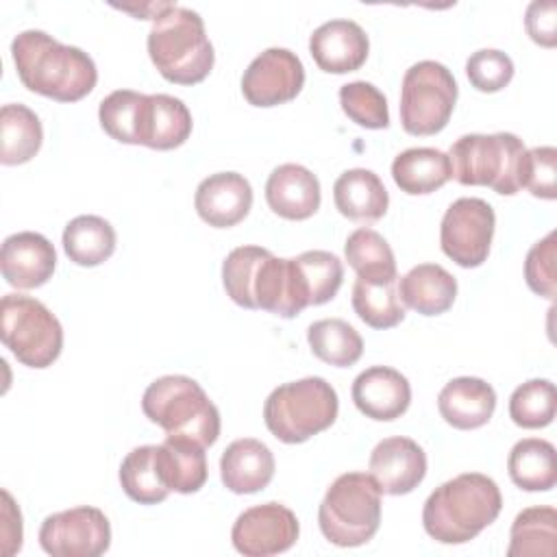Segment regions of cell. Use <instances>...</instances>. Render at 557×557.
I'll use <instances>...</instances> for the list:
<instances>
[{"label":"cell","instance_id":"obj_1","mask_svg":"<svg viewBox=\"0 0 557 557\" xmlns=\"http://www.w3.org/2000/svg\"><path fill=\"white\" fill-rule=\"evenodd\" d=\"M228 298L246 309L294 318L309 307V292L296 259L274 257L261 246L233 248L222 263Z\"/></svg>","mask_w":557,"mask_h":557},{"label":"cell","instance_id":"obj_2","mask_svg":"<svg viewBox=\"0 0 557 557\" xmlns=\"http://www.w3.org/2000/svg\"><path fill=\"white\" fill-rule=\"evenodd\" d=\"M11 54L22 85L39 96L76 102L96 87L98 70L94 59L44 30H22L11 44Z\"/></svg>","mask_w":557,"mask_h":557},{"label":"cell","instance_id":"obj_3","mask_svg":"<svg viewBox=\"0 0 557 557\" xmlns=\"http://www.w3.org/2000/svg\"><path fill=\"white\" fill-rule=\"evenodd\" d=\"M500 509L503 496L496 481L481 472H463L429 494L422 524L440 544H466L487 529Z\"/></svg>","mask_w":557,"mask_h":557},{"label":"cell","instance_id":"obj_4","mask_svg":"<svg viewBox=\"0 0 557 557\" xmlns=\"http://www.w3.org/2000/svg\"><path fill=\"white\" fill-rule=\"evenodd\" d=\"M148 54L157 72L176 85L202 83L215 61L202 17L178 4H170L152 20Z\"/></svg>","mask_w":557,"mask_h":557},{"label":"cell","instance_id":"obj_5","mask_svg":"<svg viewBox=\"0 0 557 557\" xmlns=\"http://www.w3.org/2000/svg\"><path fill=\"white\" fill-rule=\"evenodd\" d=\"M141 409L168 435L194 440L205 448L220 437V411L189 376L165 374L152 381L144 392Z\"/></svg>","mask_w":557,"mask_h":557},{"label":"cell","instance_id":"obj_6","mask_svg":"<svg viewBox=\"0 0 557 557\" xmlns=\"http://www.w3.org/2000/svg\"><path fill=\"white\" fill-rule=\"evenodd\" d=\"M453 178L461 185L492 187L496 194L513 196L522 189L527 148L513 133L459 137L448 152Z\"/></svg>","mask_w":557,"mask_h":557},{"label":"cell","instance_id":"obj_7","mask_svg":"<svg viewBox=\"0 0 557 557\" xmlns=\"http://www.w3.org/2000/svg\"><path fill=\"white\" fill-rule=\"evenodd\" d=\"M339 411L335 387L322 376H305L270 392L263 405L268 431L285 444H302L326 431Z\"/></svg>","mask_w":557,"mask_h":557},{"label":"cell","instance_id":"obj_8","mask_svg":"<svg viewBox=\"0 0 557 557\" xmlns=\"http://www.w3.org/2000/svg\"><path fill=\"white\" fill-rule=\"evenodd\" d=\"M318 524L322 535L342 548L370 542L381 524V490L366 472H344L326 490Z\"/></svg>","mask_w":557,"mask_h":557},{"label":"cell","instance_id":"obj_9","mask_svg":"<svg viewBox=\"0 0 557 557\" xmlns=\"http://www.w3.org/2000/svg\"><path fill=\"white\" fill-rule=\"evenodd\" d=\"M0 339L28 368L52 366L63 348V326L37 298L7 294L0 300Z\"/></svg>","mask_w":557,"mask_h":557},{"label":"cell","instance_id":"obj_10","mask_svg":"<svg viewBox=\"0 0 557 557\" xmlns=\"http://www.w3.org/2000/svg\"><path fill=\"white\" fill-rule=\"evenodd\" d=\"M457 83L450 70L437 61L413 63L400 85V124L409 135L440 133L455 109Z\"/></svg>","mask_w":557,"mask_h":557},{"label":"cell","instance_id":"obj_11","mask_svg":"<svg viewBox=\"0 0 557 557\" xmlns=\"http://www.w3.org/2000/svg\"><path fill=\"white\" fill-rule=\"evenodd\" d=\"M494 209L483 198H457L440 224L442 252L461 268H479L492 246Z\"/></svg>","mask_w":557,"mask_h":557},{"label":"cell","instance_id":"obj_12","mask_svg":"<svg viewBox=\"0 0 557 557\" xmlns=\"http://www.w3.org/2000/svg\"><path fill=\"white\" fill-rule=\"evenodd\" d=\"M39 544L52 557H98L111 546V524L98 507H72L41 522Z\"/></svg>","mask_w":557,"mask_h":557},{"label":"cell","instance_id":"obj_13","mask_svg":"<svg viewBox=\"0 0 557 557\" xmlns=\"http://www.w3.org/2000/svg\"><path fill=\"white\" fill-rule=\"evenodd\" d=\"M300 533L296 513L281 503H263L242 511L231 529L237 553L246 557H270L289 550Z\"/></svg>","mask_w":557,"mask_h":557},{"label":"cell","instance_id":"obj_14","mask_svg":"<svg viewBox=\"0 0 557 557\" xmlns=\"http://www.w3.org/2000/svg\"><path fill=\"white\" fill-rule=\"evenodd\" d=\"M305 85L302 61L287 48H268L242 76V94L252 107H276L294 100Z\"/></svg>","mask_w":557,"mask_h":557},{"label":"cell","instance_id":"obj_15","mask_svg":"<svg viewBox=\"0 0 557 557\" xmlns=\"http://www.w3.org/2000/svg\"><path fill=\"white\" fill-rule=\"evenodd\" d=\"M368 468L381 494L403 496L422 483L426 474V453L411 437H385L372 448Z\"/></svg>","mask_w":557,"mask_h":557},{"label":"cell","instance_id":"obj_16","mask_svg":"<svg viewBox=\"0 0 557 557\" xmlns=\"http://www.w3.org/2000/svg\"><path fill=\"white\" fill-rule=\"evenodd\" d=\"M57 252L50 239L35 231H20L2 242L0 270L4 281L17 289H35L52 278Z\"/></svg>","mask_w":557,"mask_h":557},{"label":"cell","instance_id":"obj_17","mask_svg":"<svg viewBox=\"0 0 557 557\" xmlns=\"http://www.w3.org/2000/svg\"><path fill=\"white\" fill-rule=\"evenodd\" d=\"M350 396L366 418L389 422L409 409L411 385L398 370L389 366H372L357 374Z\"/></svg>","mask_w":557,"mask_h":557},{"label":"cell","instance_id":"obj_18","mask_svg":"<svg viewBox=\"0 0 557 557\" xmlns=\"http://www.w3.org/2000/svg\"><path fill=\"white\" fill-rule=\"evenodd\" d=\"M309 52L322 72L348 74L366 63L370 41L357 22L331 20L311 33Z\"/></svg>","mask_w":557,"mask_h":557},{"label":"cell","instance_id":"obj_19","mask_svg":"<svg viewBox=\"0 0 557 557\" xmlns=\"http://www.w3.org/2000/svg\"><path fill=\"white\" fill-rule=\"evenodd\" d=\"M196 213L215 228L239 224L252 207V187L244 174L215 172L200 181L194 196Z\"/></svg>","mask_w":557,"mask_h":557},{"label":"cell","instance_id":"obj_20","mask_svg":"<svg viewBox=\"0 0 557 557\" xmlns=\"http://www.w3.org/2000/svg\"><path fill=\"white\" fill-rule=\"evenodd\" d=\"M191 113L181 98L146 94L139 111L137 144L152 150H174L191 135Z\"/></svg>","mask_w":557,"mask_h":557},{"label":"cell","instance_id":"obj_21","mask_svg":"<svg viewBox=\"0 0 557 557\" xmlns=\"http://www.w3.org/2000/svg\"><path fill=\"white\" fill-rule=\"evenodd\" d=\"M265 200L278 218L307 220L320 209V181L305 165L283 163L265 181Z\"/></svg>","mask_w":557,"mask_h":557},{"label":"cell","instance_id":"obj_22","mask_svg":"<svg viewBox=\"0 0 557 557\" xmlns=\"http://www.w3.org/2000/svg\"><path fill=\"white\" fill-rule=\"evenodd\" d=\"M440 416L459 431H472L490 422L496 409L494 387L476 376L448 381L437 396Z\"/></svg>","mask_w":557,"mask_h":557},{"label":"cell","instance_id":"obj_23","mask_svg":"<svg viewBox=\"0 0 557 557\" xmlns=\"http://www.w3.org/2000/svg\"><path fill=\"white\" fill-rule=\"evenodd\" d=\"M274 466V455L263 442L242 437L231 442L222 453L220 479L233 494H255L270 485Z\"/></svg>","mask_w":557,"mask_h":557},{"label":"cell","instance_id":"obj_24","mask_svg":"<svg viewBox=\"0 0 557 557\" xmlns=\"http://www.w3.org/2000/svg\"><path fill=\"white\" fill-rule=\"evenodd\" d=\"M333 200L344 218L363 224L381 220L389 207V194L383 181L366 168L342 172L333 185Z\"/></svg>","mask_w":557,"mask_h":557},{"label":"cell","instance_id":"obj_25","mask_svg":"<svg viewBox=\"0 0 557 557\" xmlns=\"http://www.w3.org/2000/svg\"><path fill=\"white\" fill-rule=\"evenodd\" d=\"M398 296L422 315H440L453 307L457 281L437 263H420L398 281Z\"/></svg>","mask_w":557,"mask_h":557},{"label":"cell","instance_id":"obj_26","mask_svg":"<svg viewBox=\"0 0 557 557\" xmlns=\"http://www.w3.org/2000/svg\"><path fill=\"white\" fill-rule=\"evenodd\" d=\"M157 468L170 492L194 494L207 483L205 446L187 437L168 435L157 446Z\"/></svg>","mask_w":557,"mask_h":557},{"label":"cell","instance_id":"obj_27","mask_svg":"<svg viewBox=\"0 0 557 557\" xmlns=\"http://www.w3.org/2000/svg\"><path fill=\"white\" fill-rule=\"evenodd\" d=\"M392 178L400 191L424 196L453 178V165L448 154L437 148H407L392 161Z\"/></svg>","mask_w":557,"mask_h":557},{"label":"cell","instance_id":"obj_28","mask_svg":"<svg viewBox=\"0 0 557 557\" xmlns=\"http://www.w3.org/2000/svg\"><path fill=\"white\" fill-rule=\"evenodd\" d=\"M507 470L524 492H548L557 483L555 446L542 437H527L513 444L507 457Z\"/></svg>","mask_w":557,"mask_h":557},{"label":"cell","instance_id":"obj_29","mask_svg":"<svg viewBox=\"0 0 557 557\" xmlns=\"http://www.w3.org/2000/svg\"><path fill=\"white\" fill-rule=\"evenodd\" d=\"M44 141V128L33 109L9 102L0 111V161L2 165H20L30 161Z\"/></svg>","mask_w":557,"mask_h":557},{"label":"cell","instance_id":"obj_30","mask_svg":"<svg viewBox=\"0 0 557 557\" xmlns=\"http://www.w3.org/2000/svg\"><path fill=\"white\" fill-rule=\"evenodd\" d=\"M63 250L76 265H100L115 252V231L100 215H76L65 224Z\"/></svg>","mask_w":557,"mask_h":557},{"label":"cell","instance_id":"obj_31","mask_svg":"<svg viewBox=\"0 0 557 557\" xmlns=\"http://www.w3.org/2000/svg\"><path fill=\"white\" fill-rule=\"evenodd\" d=\"M557 540V511L550 505L522 509L509 531L507 557H553Z\"/></svg>","mask_w":557,"mask_h":557},{"label":"cell","instance_id":"obj_32","mask_svg":"<svg viewBox=\"0 0 557 557\" xmlns=\"http://www.w3.org/2000/svg\"><path fill=\"white\" fill-rule=\"evenodd\" d=\"M307 342L320 361L335 368L355 366L363 352L361 335L342 318L315 320L307 329Z\"/></svg>","mask_w":557,"mask_h":557},{"label":"cell","instance_id":"obj_33","mask_svg":"<svg viewBox=\"0 0 557 557\" xmlns=\"http://www.w3.org/2000/svg\"><path fill=\"white\" fill-rule=\"evenodd\" d=\"M344 255L361 281L385 283L398 278L396 259L389 244L372 228L352 231L344 244Z\"/></svg>","mask_w":557,"mask_h":557},{"label":"cell","instance_id":"obj_34","mask_svg":"<svg viewBox=\"0 0 557 557\" xmlns=\"http://www.w3.org/2000/svg\"><path fill=\"white\" fill-rule=\"evenodd\" d=\"M120 485L124 494L139 505H157L168 498L170 490L157 468V446L133 448L120 463Z\"/></svg>","mask_w":557,"mask_h":557},{"label":"cell","instance_id":"obj_35","mask_svg":"<svg viewBox=\"0 0 557 557\" xmlns=\"http://www.w3.org/2000/svg\"><path fill=\"white\" fill-rule=\"evenodd\" d=\"M352 309L372 329H392L405 320L396 281L368 283L357 278L352 285Z\"/></svg>","mask_w":557,"mask_h":557},{"label":"cell","instance_id":"obj_36","mask_svg":"<svg viewBox=\"0 0 557 557\" xmlns=\"http://www.w3.org/2000/svg\"><path fill=\"white\" fill-rule=\"evenodd\" d=\"M557 411L555 385L548 379H531L518 385L509 398V418L522 429H544Z\"/></svg>","mask_w":557,"mask_h":557},{"label":"cell","instance_id":"obj_37","mask_svg":"<svg viewBox=\"0 0 557 557\" xmlns=\"http://www.w3.org/2000/svg\"><path fill=\"white\" fill-rule=\"evenodd\" d=\"M146 94L133 89H115L102 98L98 107V120L102 131L122 144H137L139 111Z\"/></svg>","mask_w":557,"mask_h":557},{"label":"cell","instance_id":"obj_38","mask_svg":"<svg viewBox=\"0 0 557 557\" xmlns=\"http://www.w3.org/2000/svg\"><path fill=\"white\" fill-rule=\"evenodd\" d=\"M339 104L342 111L355 124L363 128H387L389 126V109L387 98L379 87L366 81H352L339 87Z\"/></svg>","mask_w":557,"mask_h":557},{"label":"cell","instance_id":"obj_39","mask_svg":"<svg viewBox=\"0 0 557 557\" xmlns=\"http://www.w3.org/2000/svg\"><path fill=\"white\" fill-rule=\"evenodd\" d=\"M300 272L307 283L309 305H324L342 287L344 281V265L337 255L329 250H307L296 257Z\"/></svg>","mask_w":557,"mask_h":557},{"label":"cell","instance_id":"obj_40","mask_svg":"<svg viewBox=\"0 0 557 557\" xmlns=\"http://www.w3.org/2000/svg\"><path fill=\"white\" fill-rule=\"evenodd\" d=\"M466 74L474 89L483 94L500 91L513 78V61L496 48H481L466 61Z\"/></svg>","mask_w":557,"mask_h":557},{"label":"cell","instance_id":"obj_41","mask_svg":"<svg viewBox=\"0 0 557 557\" xmlns=\"http://www.w3.org/2000/svg\"><path fill=\"white\" fill-rule=\"evenodd\" d=\"M555 231H550L544 239L535 242L524 259V278L533 294L555 300L557 296V274H555Z\"/></svg>","mask_w":557,"mask_h":557},{"label":"cell","instance_id":"obj_42","mask_svg":"<svg viewBox=\"0 0 557 557\" xmlns=\"http://www.w3.org/2000/svg\"><path fill=\"white\" fill-rule=\"evenodd\" d=\"M555 176H557V150L553 146H535L527 150L522 187L529 189L531 196L553 200L557 196Z\"/></svg>","mask_w":557,"mask_h":557},{"label":"cell","instance_id":"obj_43","mask_svg":"<svg viewBox=\"0 0 557 557\" xmlns=\"http://www.w3.org/2000/svg\"><path fill=\"white\" fill-rule=\"evenodd\" d=\"M524 28L535 44L544 48H553L557 44V2L555 0L531 2L524 15Z\"/></svg>","mask_w":557,"mask_h":557},{"label":"cell","instance_id":"obj_44","mask_svg":"<svg viewBox=\"0 0 557 557\" xmlns=\"http://www.w3.org/2000/svg\"><path fill=\"white\" fill-rule=\"evenodd\" d=\"M2 542H4V555H13L15 550L22 548V513L15 507L11 494L4 490L2 492Z\"/></svg>","mask_w":557,"mask_h":557}]
</instances>
